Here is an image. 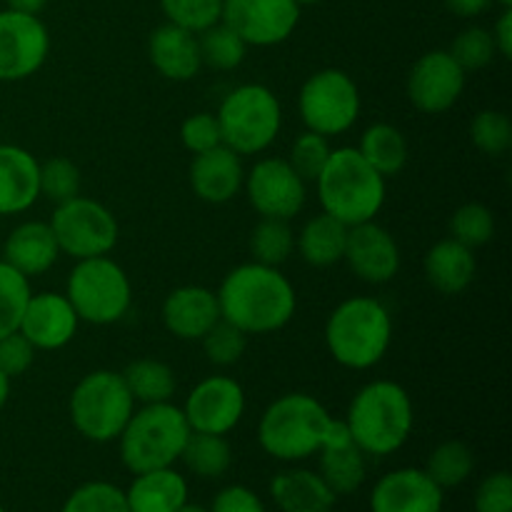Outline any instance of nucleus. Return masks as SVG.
<instances>
[{"mask_svg": "<svg viewBox=\"0 0 512 512\" xmlns=\"http://www.w3.org/2000/svg\"><path fill=\"white\" fill-rule=\"evenodd\" d=\"M220 318L233 323L245 335H268L283 330L298 310L293 283L280 268L263 263L238 265L215 290Z\"/></svg>", "mask_w": 512, "mask_h": 512, "instance_id": "obj_1", "label": "nucleus"}, {"mask_svg": "<svg viewBox=\"0 0 512 512\" xmlns=\"http://www.w3.org/2000/svg\"><path fill=\"white\" fill-rule=\"evenodd\" d=\"M353 443L373 458L398 453L415 428V408L408 390L393 380H373L353 395L345 415Z\"/></svg>", "mask_w": 512, "mask_h": 512, "instance_id": "obj_2", "label": "nucleus"}, {"mask_svg": "<svg viewBox=\"0 0 512 512\" xmlns=\"http://www.w3.org/2000/svg\"><path fill=\"white\" fill-rule=\"evenodd\" d=\"M325 348L348 370H370L393 345V315L370 295H355L335 305L325 320Z\"/></svg>", "mask_w": 512, "mask_h": 512, "instance_id": "obj_3", "label": "nucleus"}, {"mask_svg": "<svg viewBox=\"0 0 512 512\" xmlns=\"http://www.w3.org/2000/svg\"><path fill=\"white\" fill-rule=\"evenodd\" d=\"M333 415L308 393H285L263 410L258 443L280 463H303L320 453Z\"/></svg>", "mask_w": 512, "mask_h": 512, "instance_id": "obj_4", "label": "nucleus"}, {"mask_svg": "<svg viewBox=\"0 0 512 512\" xmlns=\"http://www.w3.org/2000/svg\"><path fill=\"white\" fill-rule=\"evenodd\" d=\"M315 190L323 213L348 228L375 220L388 195L385 178L365 163L358 148H333L323 173L315 180Z\"/></svg>", "mask_w": 512, "mask_h": 512, "instance_id": "obj_5", "label": "nucleus"}, {"mask_svg": "<svg viewBox=\"0 0 512 512\" xmlns=\"http://www.w3.org/2000/svg\"><path fill=\"white\" fill-rule=\"evenodd\" d=\"M183 408L173 403H150L133 410L118 435L120 460L133 475L158 468H173L190 438Z\"/></svg>", "mask_w": 512, "mask_h": 512, "instance_id": "obj_6", "label": "nucleus"}, {"mask_svg": "<svg viewBox=\"0 0 512 512\" xmlns=\"http://www.w3.org/2000/svg\"><path fill=\"white\" fill-rule=\"evenodd\" d=\"M223 145L245 158L260 155L278 140L283 128V105L263 83H243L230 90L215 113Z\"/></svg>", "mask_w": 512, "mask_h": 512, "instance_id": "obj_7", "label": "nucleus"}, {"mask_svg": "<svg viewBox=\"0 0 512 512\" xmlns=\"http://www.w3.org/2000/svg\"><path fill=\"white\" fill-rule=\"evenodd\" d=\"M135 410V400L123 375L93 370L75 383L68 400L73 428L90 443H113Z\"/></svg>", "mask_w": 512, "mask_h": 512, "instance_id": "obj_8", "label": "nucleus"}, {"mask_svg": "<svg viewBox=\"0 0 512 512\" xmlns=\"http://www.w3.org/2000/svg\"><path fill=\"white\" fill-rule=\"evenodd\" d=\"M65 298L80 323L113 325L123 320L133 305V283L110 255L75 260L65 283Z\"/></svg>", "mask_w": 512, "mask_h": 512, "instance_id": "obj_9", "label": "nucleus"}, {"mask_svg": "<svg viewBox=\"0 0 512 512\" xmlns=\"http://www.w3.org/2000/svg\"><path fill=\"white\" fill-rule=\"evenodd\" d=\"M363 98L353 75L340 68H323L310 75L298 93V113L305 130L335 138L358 123Z\"/></svg>", "mask_w": 512, "mask_h": 512, "instance_id": "obj_10", "label": "nucleus"}, {"mask_svg": "<svg viewBox=\"0 0 512 512\" xmlns=\"http://www.w3.org/2000/svg\"><path fill=\"white\" fill-rule=\"evenodd\" d=\"M60 253L75 260L110 255L118 245L120 225L113 210L85 195L55 205L50 218Z\"/></svg>", "mask_w": 512, "mask_h": 512, "instance_id": "obj_11", "label": "nucleus"}, {"mask_svg": "<svg viewBox=\"0 0 512 512\" xmlns=\"http://www.w3.org/2000/svg\"><path fill=\"white\" fill-rule=\"evenodd\" d=\"M245 195L260 218L293 220L308 203V183L288 163V158H260L245 170Z\"/></svg>", "mask_w": 512, "mask_h": 512, "instance_id": "obj_12", "label": "nucleus"}, {"mask_svg": "<svg viewBox=\"0 0 512 512\" xmlns=\"http://www.w3.org/2000/svg\"><path fill=\"white\" fill-rule=\"evenodd\" d=\"M50 33L38 15L0 10V83L28 80L45 65Z\"/></svg>", "mask_w": 512, "mask_h": 512, "instance_id": "obj_13", "label": "nucleus"}, {"mask_svg": "<svg viewBox=\"0 0 512 512\" xmlns=\"http://www.w3.org/2000/svg\"><path fill=\"white\" fill-rule=\"evenodd\" d=\"M468 73L455 63L448 50H430L420 55L408 73V98L425 115H443L458 105L465 93Z\"/></svg>", "mask_w": 512, "mask_h": 512, "instance_id": "obj_14", "label": "nucleus"}, {"mask_svg": "<svg viewBox=\"0 0 512 512\" xmlns=\"http://www.w3.org/2000/svg\"><path fill=\"white\" fill-rule=\"evenodd\" d=\"M245 390L230 375H210L200 380L183 403V415L193 433L228 435L245 415Z\"/></svg>", "mask_w": 512, "mask_h": 512, "instance_id": "obj_15", "label": "nucleus"}, {"mask_svg": "<svg viewBox=\"0 0 512 512\" xmlns=\"http://www.w3.org/2000/svg\"><path fill=\"white\" fill-rule=\"evenodd\" d=\"M220 20L253 48H270L295 33L300 5L295 0H223Z\"/></svg>", "mask_w": 512, "mask_h": 512, "instance_id": "obj_16", "label": "nucleus"}, {"mask_svg": "<svg viewBox=\"0 0 512 512\" xmlns=\"http://www.w3.org/2000/svg\"><path fill=\"white\" fill-rule=\"evenodd\" d=\"M343 260L358 280L368 285H385L398 275L403 255L398 240L375 220L353 225L348 230Z\"/></svg>", "mask_w": 512, "mask_h": 512, "instance_id": "obj_17", "label": "nucleus"}, {"mask_svg": "<svg viewBox=\"0 0 512 512\" xmlns=\"http://www.w3.org/2000/svg\"><path fill=\"white\" fill-rule=\"evenodd\" d=\"M445 490L423 468L385 473L370 493V512H443Z\"/></svg>", "mask_w": 512, "mask_h": 512, "instance_id": "obj_18", "label": "nucleus"}, {"mask_svg": "<svg viewBox=\"0 0 512 512\" xmlns=\"http://www.w3.org/2000/svg\"><path fill=\"white\" fill-rule=\"evenodd\" d=\"M78 325V313L65 298V293L43 290V293L30 295L18 330L30 340L35 350H60L73 343Z\"/></svg>", "mask_w": 512, "mask_h": 512, "instance_id": "obj_19", "label": "nucleus"}, {"mask_svg": "<svg viewBox=\"0 0 512 512\" xmlns=\"http://www.w3.org/2000/svg\"><path fill=\"white\" fill-rule=\"evenodd\" d=\"M365 458L368 455L353 443V435H350L345 420L333 418L323 448L318 453V473L338 498L340 495L358 493L363 488L365 478H368Z\"/></svg>", "mask_w": 512, "mask_h": 512, "instance_id": "obj_20", "label": "nucleus"}, {"mask_svg": "<svg viewBox=\"0 0 512 512\" xmlns=\"http://www.w3.org/2000/svg\"><path fill=\"white\" fill-rule=\"evenodd\" d=\"M160 318L178 340H200L220 320L218 295L205 285H180L163 300Z\"/></svg>", "mask_w": 512, "mask_h": 512, "instance_id": "obj_21", "label": "nucleus"}, {"mask_svg": "<svg viewBox=\"0 0 512 512\" xmlns=\"http://www.w3.org/2000/svg\"><path fill=\"white\" fill-rule=\"evenodd\" d=\"M245 183V165L235 150L218 145L195 155L190 163V188L203 203L223 205L238 198Z\"/></svg>", "mask_w": 512, "mask_h": 512, "instance_id": "obj_22", "label": "nucleus"}, {"mask_svg": "<svg viewBox=\"0 0 512 512\" xmlns=\"http://www.w3.org/2000/svg\"><path fill=\"white\" fill-rule=\"evenodd\" d=\"M40 198V163L20 145H0V215H18Z\"/></svg>", "mask_w": 512, "mask_h": 512, "instance_id": "obj_23", "label": "nucleus"}, {"mask_svg": "<svg viewBox=\"0 0 512 512\" xmlns=\"http://www.w3.org/2000/svg\"><path fill=\"white\" fill-rule=\"evenodd\" d=\"M148 58L153 68L173 83L193 80L203 68L198 33H190L173 23H165L153 30L148 40Z\"/></svg>", "mask_w": 512, "mask_h": 512, "instance_id": "obj_24", "label": "nucleus"}, {"mask_svg": "<svg viewBox=\"0 0 512 512\" xmlns=\"http://www.w3.org/2000/svg\"><path fill=\"white\" fill-rule=\"evenodd\" d=\"M60 258L58 240L50 223L43 220H25L15 225L3 243V260L13 265L25 278L45 275Z\"/></svg>", "mask_w": 512, "mask_h": 512, "instance_id": "obj_25", "label": "nucleus"}, {"mask_svg": "<svg viewBox=\"0 0 512 512\" xmlns=\"http://www.w3.org/2000/svg\"><path fill=\"white\" fill-rule=\"evenodd\" d=\"M270 495L280 512H333L338 495L318 470L290 468L270 480Z\"/></svg>", "mask_w": 512, "mask_h": 512, "instance_id": "obj_26", "label": "nucleus"}, {"mask_svg": "<svg viewBox=\"0 0 512 512\" xmlns=\"http://www.w3.org/2000/svg\"><path fill=\"white\" fill-rule=\"evenodd\" d=\"M425 280L443 295H460L473 285L478 273V260L475 250L465 248L463 243L453 238L438 240L433 248L425 253L423 260Z\"/></svg>", "mask_w": 512, "mask_h": 512, "instance_id": "obj_27", "label": "nucleus"}, {"mask_svg": "<svg viewBox=\"0 0 512 512\" xmlns=\"http://www.w3.org/2000/svg\"><path fill=\"white\" fill-rule=\"evenodd\" d=\"M125 500L130 512H178L190 500V488L175 468H158L133 475Z\"/></svg>", "mask_w": 512, "mask_h": 512, "instance_id": "obj_28", "label": "nucleus"}, {"mask_svg": "<svg viewBox=\"0 0 512 512\" xmlns=\"http://www.w3.org/2000/svg\"><path fill=\"white\" fill-rule=\"evenodd\" d=\"M348 225L328 213H318L295 235V250L310 268H330L343 263Z\"/></svg>", "mask_w": 512, "mask_h": 512, "instance_id": "obj_29", "label": "nucleus"}, {"mask_svg": "<svg viewBox=\"0 0 512 512\" xmlns=\"http://www.w3.org/2000/svg\"><path fill=\"white\" fill-rule=\"evenodd\" d=\"M358 153L385 180L395 178L408 165L410 158V148L403 130L390 123H373L370 128H365L363 138L358 143Z\"/></svg>", "mask_w": 512, "mask_h": 512, "instance_id": "obj_30", "label": "nucleus"}, {"mask_svg": "<svg viewBox=\"0 0 512 512\" xmlns=\"http://www.w3.org/2000/svg\"><path fill=\"white\" fill-rule=\"evenodd\" d=\"M120 375H123L135 403H170L175 390H178L175 370L168 363H163V360L138 358L128 363V368Z\"/></svg>", "mask_w": 512, "mask_h": 512, "instance_id": "obj_31", "label": "nucleus"}, {"mask_svg": "<svg viewBox=\"0 0 512 512\" xmlns=\"http://www.w3.org/2000/svg\"><path fill=\"white\" fill-rule=\"evenodd\" d=\"M188 473L200 480H218L233 465V448L228 443V435L213 433H190L180 455Z\"/></svg>", "mask_w": 512, "mask_h": 512, "instance_id": "obj_32", "label": "nucleus"}, {"mask_svg": "<svg viewBox=\"0 0 512 512\" xmlns=\"http://www.w3.org/2000/svg\"><path fill=\"white\" fill-rule=\"evenodd\" d=\"M423 470L443 490L460 488L473 475L475 453L463 440H445L428 455V463H425Z\"/></svg>", "mask_w": 512, "mask_h": 512, "instance_id": "obj_33", "label": "nucleus"}, {"mask_svg": "<svg viewBox=\"0 0 512 512\" xmlns=\"http://www.w3.org/2000/svg\"><path fill=\"white\" fill-rule=\"evenodd\" d=\"M200 60L213 70H235L243 65L250 45L223 20L198 33Z\"/></svg>", "mask_w": 512, "mask_h": 512, "instance_id": "obj_34", "label": "nucleus"}, {"mask_svg": "<svg viewBox=\"0 0 512 512\" xmlns=\"http://www.w3.org/2000/svg\"><path fill=\"white\" fill-rule=\"evenodd\" d=\"M295 250V233L290 228V220L260 218L250 233V253L255 263L273 265L280 268Z\"/></svg>", "mask_w": 512, "mask_h": 512, "instance_id": "obj_35", "label": "nucleus"}, {"mask_svg": "<svg viewBox=\"0 0 512 512\" xmlns=\"http://www.w3.org/2000/svg\"><path fill=\"white\" fill-rule=\"evenodd\" d=\"M30 295H33L30 278H25L0 258V338L20 328V318H23Z\"/></svg>", "mask_w": 512, "mask_h": 512, "instance_id": "obj_36", "label": "nucleus"}, {"mask_svg": "<svg viewBox=\"0 0 512 512\" xmlns=\"http://www.w3.org/2000/svg\"><path fill=\"white\" fill-rule=\"evenodd\" d=\"M495 235V215L483 203H465L450 218V238L465 248L478 250L488 245Z\"/></svg>", "mask_w": 512, "mask_h": 512, "instance_id": "obj_37", "label": "nucleus"}, {"mask_svg": "<svg viewBox=\"0 0 512 512\" xmlns=\"http://www.w3.org/2000/svg\"><path fill=\"white\" fill-rule=\"evenodd\" d=\"M60 512H130L125 490L108 480H90L78 485L65 498Z\"/></svg>", "mask_w": 512, "mask_h": 512, "instance_id": "obj_38", "label": "nucleus"}, {"mask_svg": "<svg viewBox=\"0 0 512 512\" xmlns=\"http://www.w3.org/2000/svg\"><path fill=\"white\" fill-rule=\"evenodd\" d=\"M248 338L250 335H245L233 323L220 318L200 338V343H203L205 358H208L210 365H215V368H233V365H238L243 360L245 350H248Z\"/></svg>", "mask_w": 512, "mask_h": 512, "instance_id": "obj_39", "label": "nucleus"}, {"mask_svg": "<svg viewBox=\"0 0 512 512\" xmlns=\"http://www.w3.org/2000/svg\"><path fill=\"white\" fill-rule=\"evenodd\" d=\"M470 140L490 158H503L512 148V123L503 110H480L470 123Z\"/></svg>", "mask_w": 512, "mask_h": 512, "instance_id": "obj_40", "label": "nucleus"}, {"mask_svg": "<svg viewBox=\"0 0 512 512\" xmlns=\"http://www.w3.org/2000/svg\"><path fill=\"white\" fill-rule=\"evenodd\" d=\"M80 185H83V178L73 160L58 155L40 163V198L48 203L60 205L65 200H73L75 195H80Z\"/></svg>", "mask_w": 512, "mask_h": 512, "instance_id": "obj_41", "label": "nucleus"}, {"mask_svg": "<svg viewBox=\"0 0 512 512\" xmlns=\"http://www.w3.org/2000/svg\"><path fill=\"white\" fill-rule=\"evenodd\" d=\"M330 153H333L330 138L313 133V130H305V133H300L298 138L293 140V145H290L288 163L293 165L295 173L310 185L318 180L320 173H323Z\"/></svg>", "mask_w": 512, "mask_h": 512, "instance_id": "obj_42", "label": "nucleus"}, {"mask_svg": "<svg viewBox=\"0 0 512 512\" xmlns=\"http://www.w3.org/2000/svg\"><path fill=\"white\" fill-rule=\"evenodd\" d=\"M160 8L168 23L190 33H203L223 18V0H160Z\"/></svg>", "mask_w": 512, "mask_h": 512, "instance_id": "obj_43", "label": "nucleus"}, {"mask_svg": "<svg viewBox=\"0 0 512 512\" xmlns=\"http://www.w3.org/2000/svg\"><path fill=\"white\" fill-rule=\"evenodd\" d=\"M448 53L453 55L455 63H458L465 73H470V70L475 73V70L488 68V65L493 63L495 55H498V50H495V40L490 30L480 28V25H470L463 33H458V38L453 40Z\"/></svg>", "mask_w": 512, "mask_h": 512, "instance_id": "obj_44", "label": "nucleus"}, {"mask_svg": "<svg viewBox=\"0 0 512 512\" xmlns=\"http://www.w3.org/2000/svg\"><path fill=\"white\" fill-rule=\"evenodd\" d=\"M180 140H183L185 150L193 155L213 150L223 145V135H220V125L215 113H193L183 120L180 125Z\"/></svg>", "mask_w": 512, "mask_h": 512, "instance_id": "obj_45", "label": "nucleus"}, {"mask_svg": "<svg viewBox=\"0 0 512 512\" xmlns=\"http://www.w3.org/2000/svg\"><path fill=\"white\" fill-rule=\"evenodd\" d=\"M475 512H512V478L505 470L488 475L473 498Z\"/></svg>", "mask_w": 512, "mask_h": 512, "instance_id": "obj_46", "label": "nucleus"}, {"mask_svg": "<svg viewBox=\"0 0 512 512\" xmlns=\"http://www.w3.org/2000/svg\"><path fill=\"white\" fill-rule=\"evenodd\" d=\"M35 353H38V350L30 345V340L25 338L20 330L3 335V338H0V370H3L10 380L20 378V375H25L33 368Z\"/></svg>", "mask_w": 512, "mask_h": 512, "instance_id": "obj_47", "label": "nucleus"}, {"mask_svg": "<svg viewBox=\"0 0 512 512\" xmlns=\"http://www.w3.org/2000/svg\"><path fill=\"white\" fill-rule=\"evenodd\" d=\"M210 512H268L263 498L248 485H228V488L218 490L213 498Z\"/></svg>", "mask_w": 512, "mask_h": 512, "instance_id": "obj_48", "label": "nucleus"}, {"mask_svg": "<svg viewBox=\"0 0 512 512\" xmlns=\"http://www.w3.org/2000/svg\"><path fill=\"white\" fill-rule=\"evenodd\" d=\"M493 40L498 55L512 58V5L510 8H503V13H500L498 23H495L493 28Z\"/></svg>", "mask_w": 512, "mask_h": 512, "instance_id": "obj_49", "label": "nucleus"}, {"mask_svg": "<svg viewBox=\"0 0 512 512\" xmlns=\"http://www.w3.org/2000/svg\"><path fill=\"white\" fill-rule=\"evenodd\" d=\"M493 3L495 0H445L450 13L458 18H478V15L488 13Z\"/></svg>", "mask_w": 512, "mask_h": 512, "instance_id": "obj_50", "label": "nucleus"}, {"mask_svg": "<svg viewBox=\"0 0 512 512\" xmlns=\"http://www.w3.org/2000/svg\"><path fill=\"white\" fill-rule=\"evenodd\" d=\"M5 3H8L10 10H18V13L38 15L48 5V0H5Z\"/></svg>", "mask_w": 512, "mask_h": 512, "instance_id": "obj_51", "label": "nucleus"}, {"mask_svg": "<svg viewBox=\"0 0 512 512\" xmlns=\"http://www.w3.org/2000/svg\"><path fill=\"white\" fill-rule=\"evenodd\" d=\"M10 383H13V380H10L8 375L0 370V410L5 408V403H8V398H10Z\"/></svg>", "mask_w": 512, "mask_h": 512, "instance_id": "obj_52", "label": "nucleus"}, {"mask_svg": "<svg viewBox=\"0 0 512 512\" xmlns=\"http://www.w3.org/2000/svg\"><path fill=\"white\" fill-rule=\"evenodd\" d=\"M178 512H210V510H208V508H203V505H195V503H190V500H188V503H185L183 508H180Z\"/></svg>", "mask_w": 512, "mask_h": 512, "instance_id": "obj_53", "label": "nucleus"}, {"mask_svg": "<svg viewBox=\"0 0 512 512\" xmlns=\"http://www.w3.org/2000/svg\"><path fill=\"white\" fill-rule=\"evenodd\" d=\"M298 5H315V3H323V0H295Z\"/></svg>", "mask_w": 512, "mask_h": 512, "instance_id": "obj_54", "label": "nucleus"}, {"mask_svg": "<svg viewBox=\"0 0 512 512\" xmlns=\"http://www.w3.org/2000/svg\"><path fill=\"white\" fill-rule=\"evenodd\" d=\"M495 3H500V5H503V8H510L512 0H495Z\"/></svg>", "mask_w": 512, "mask_h": 512, "instance_id": "obj_55", "label": "nucleus"}, {"mask_svg": "<svg viewBox=\"0 0 512 512\" xmlns=\"http://www.w3.org/2000/svg\"><path fill=\"white\" fill-rule=\"evenodd\" d=\"M0 512H8V510H5V508H3V503H0Z\"/></svg>", "mask_w": 512, "mask_h": 512, "instance_id": "obj_56", "label": "nucleus"}]
</instances>
